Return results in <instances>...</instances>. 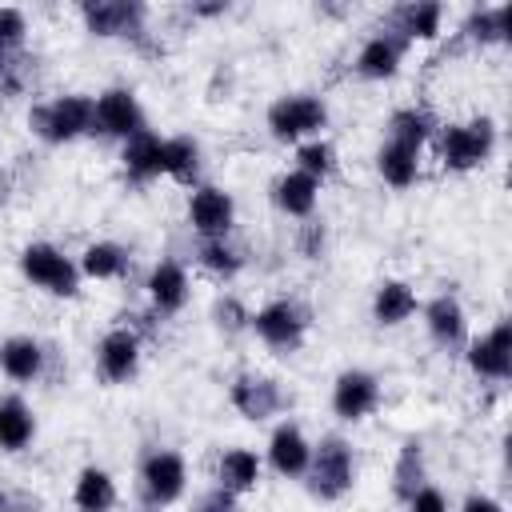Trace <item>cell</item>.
Returning <instances> with one entry per match:
<instances>
[{"label":"cell","instance_id":"30bf717a","mask_svg":"<svg viewBox=\"0 0 512 512\" xmlns=\"http://www.w3.org/2000/svg\"><path fill=\"white\" fill-rule=\"evenodd\" d=\"M188 224L200 240H228L236 224V200L216 184H196L188 196Z\"/></svg>","mask_w":512,"mask_h":512},{"label":"cell","instance_id":"5bb4252c","mask_svg":"<svg viewBox=\"0 0 512 512\" xmlns=\"http://www.w3.org/2000/svg\"><path fill=\"white\" fill-rule=\"evenodd\" d=\"M96 368L108 384H128L140 372V336L132 328H112L96 344Z\"/></svg>","mask_w":512,"mask_h":512},{"label":"cell","instance_id":"f1b7e54d","mask_svg":"<svg viewBox=\"0 0 512 512\" xmlns=\"http://www.w3.org/2000/svg\"><path fill=\"white\" fill-rule=\"evenodd\" d=\"M508 20H512V4H480L464 16L460 36L472 44H504L508 40Z\"/></svg>","mask_w":512,"mask_h":512},{"label":"cell","instance_id":"d6986e66","mask_svg":"<svg viewBox=\"0 0 512 512\" xmlns=\"http://www.w3.org/2000/svg\"><path fill=\"white\" fill-rule=\"evenodd\" d=\"M120 168L128 180L148 184L156 176H164V136H156L152 128H144L140 136L120 144Z\"/></svg>","mask_w":512,"mask_h":512},{"label":"cell","instance_id":"1f68e13d","mask_svg":"<svg viewBox=\"0 0 512 512\" xmlns=\"http://www.w3.org/2000/svg\"><path fill=\"white\" fill-rule=\"evenodd\" d=\"M128 272V248L116 240H96L80 252V276L88 280H116Z\"/></svg>","mask_w":512,"mask_h":512},{"label":"cell","instance_id":"ac0fdd59","mask_svg":"<svg viewBox=\"0 0 512 512\" xmlns=\"http://www.w3.org/2000/svg\"><path fill=\"white\" fill-rule=\"evenodd\" d=\"M144 288H148V300H152V308H156L160 316H176V312L188 304V272H184V264L172 260V256H160V260L152 264Z\"/></svg>","mask_w":512,"mask_h":512},{"label":"cell","instance_id":"4fadbf2b","mask_svg":"<svg viewBox=\"0 0 512 512\" xmlns=\"http://www.w3.org/2000/svg\"><path fill=\"white\" fill-rule=\"evenodd\" d=\"M228 400H232V408H236L244 420H252V424L272 420V416L284 408V392H280V384H276L272 376H260V372H244V376H236L232 388H228Z\"/></svg>","mask_w":512,"mask_h":512},{"label":"cell","instance_id":"7c38bea8","mask_svg":"<svg viewBox=\"0 0 512 512\" xmlns=\"http://www.w3.org/2000/svg\"><path fill=\"white\" fill-rule=\"evenodd\" d=\"M380 404V380L368 372V368H344L336 380H332V412L348 424L372 416Z\"/></svg>","mask_w":512,"mask_h":512},{"label":"cell","instance_id":"d6a6232c","mask_svg":"<svg viewBox=\"0 0 512 512\" xmlns=\"http://www.w3.org/2000/svg\"><path fill=\"white\" fill-rule=\"evenodd\" d=\"M296 172H304V176H312L316 184H324V180L336 172V148H332V140L316 136V140L296 144Z\"/></svg>","mask_w":512,"mask_h":512},{"label":"cell","instance_id":"484cf974","mask_svg":"<svg viewBox=\"0 0 512 512\" xmlns=\"http://www.w3.org/2000/svg\"><path fill=\"white\" fill-rule=\"evenodd\" d=\"M36 436V416L24 396H0V452H24Z\"/></svg>","mask_w":512,"mask_h":512},{"label":"cell","instance_id":"603a6c76","mask_svg":"<svg viewBox=\"0 0 512 512\" xmlns=\"http://www.w3.org/2000/svg\"><path fill=\"white\" fill-rule=\"evenodd\" d=\"M116 500H120V488H116L112 472H104L96 464H88V468L76 472V484H72L76 512H112Z\"/></svg>","mask_w":512,"mask_h":512},{"label":"cell","instance_id":"2e32d148","mask_svg":"<svg viewBox=\"0 0 512 512\" xmlns=\"http://www.w3.org/2000/svg\"><path fill=\"white\" fill-rule=\"evenodd\" d=\"M268 468L276 472V476H288V480H296V476H304L308 472V460H312V440L304 436V428L300 424H292V420H284V424H276L272 428V436H268Z\"/></svg>","mask_w":512,"mask_h":512},{"label":"cell","instance_id":"7bdbcfd3","mask_svg":"<svg viewBox=\"0 0 512 512\" xmlns=\"http://www.w3.org/2000/svg\"><path fill=\"white\" fill-rule=\"evenodd\" d=\"M8 196H12V176H8L4 168H0V208L8 204Z\"/></svg>","mask_w":512,"mask_h":512},{"label":"cell","instance_id":"6da1fadb","mask_svg":"<svg viewBox=\"0 0 512 512\" xmlns=\"http://www.w3.org/2000/svg\"><path fill=\"white\" fill-rule=\"evenodd\" d=\"M304 484L316 500L332 504V500H344L356 484V456H352V444L344 436H320V444H312V460H308V472H304Z\"/></svg>","mask_w":512,"mask_h":512},{"label":"cell","instance_id":"8992f818","mask_svg":"<svg viewBox=\"0 0 512 512\" xmlns=\"http://www.w3.org/2000/svg\"><path fill=\"white\" fill-rule=\"evenodd\" d=\"M248 328L272 352H296L304 344V336H308V312L296 300H268L264 308L252 312Z\"/></svg>","mask_w":512,"mask_h":512},{"label":"cell","instance_id":"ba28073f","mask_svg":"<svg viewBox=\"0 0 512 512\" xmlns=\"http://www.w3.org/2000/svg\"><path fill=\"white\" fill-rule=\"evenodd\" d=\"M80 20L100 40H112V36L144 40V32H148V24H144L148 8L140 0H84L80 4Z\"/></svg>","mask_w":512,"mask_h":512},{"label":"cell","instance_id":"83f0119b","mask_svg":"<svg viewBox=\"0 0 512 512\" xmlns=\"http://www.w3.org/2000/svg\"><path fill=\"white\" fill-rule=\"evenodd\" d=\"M396 36L400 40H436L440 36V20H444V8L436 0H416V4H400L396 12Z\"/></svg>","mask_w":512,"mask_h":512},{"label":"cell","instance_id":"ab89813d","mask_svg":"<svg viewBox=\"0 0 512 512\" xmlns=\"http://www.w3.org/2000/svg\"><path fill=\"white\" fill-rule=\"evenodd\" d=\"M300 252H304L308 260H316V256L324 252V224H316V220L304 224V232H300Z\"/></svg>","mask_w":512,"mask_h":512},{"label":"cell","instance_id":"d4e9b609","mask_svg":"<svg viewBox=\"0 0 512 512\" xmlns=\"http://www.w3.org/2000/svg\"><path fill=\"white\" fill-rule=\"evenodd\" d=\"M428 484V468H424V444L416 436H408L396 452V464H392V496L400 504H408L420 488Z\"/></svg>","mask_w":512,"mask_h":512},{"label":"cell","instance_id":"74e56055","mask_svg":"<svg viewBox=\"0 0 512 512\" xmlns=\"http://www.w3.org/2000/svg\"><path fill=\"white\" fill-rule=\"evenodd\" d=\"M192 512H240V496H232L228 488L212 484V488L196 500V508H192Z\"/></svg>","mask_w":512,"mask_h":512},{"label":"cell","instance_id":"277c9868","mask_svg":"<svg viewBox=\"0 0 512 512\" xmlns=\"http://www.w3.org/2000/svg\"><path fill=\"white\" fill-rule=\"evenodd\" d=\"M20 276L32 288H40L48 296H60V300H72L80 292V264L48 240H32V244L20 248Z\"/></svg>","mask_w":512,"mask_h":512},{"label":"cell","instance_id":"44dd1931","mask_svg":"<svg viewBox=\"0 0 512 512\" xmlns=\"http://www.w3.org/2000/svg\"><path fill=\"white\" fill-rule=\"evenodd\" d=\"M260 472H264V460L244 444L224 448L220 460H216V484L228 488L232 496H248L260 484Z\"/></svg>","mask_w":512,"mask_h":512},{"label":"cell","instance_id":"cb8c5ba5","mask_svg":"<svg viewBox=\"0 0 512 512\" xmlns=\"http://www.w3.org/2000/svg\"><path fill=\"white\" fill-rule=\"evenodd\" d=\"M416 308H420V300H416L412 284H404V280H384L372 296V320L380 328H400L404 320L416 316Z\"/></svg>","mask_w":512,"mask_h":512},{"label":"cell","instance_id":"b9f144b4","mask_svg":"<svg viewBox=\"0 0 512 512\" xmlns=\"http://www.w3.org/2000/svg\"><path fill=\"white\" fill-rule=\"evenodd\" d=\"M228 12V0H216V4H192V16H224Z\"/></svg>","mask_w":512,"mask_h":512},{"label":"cell","instance_id":"f35d334b","mask_svg":"<svg viewBox=\"0 0 512 512\" xmlns=\"http://www.w3.org/2000/svg\"><path fill=\"white\" fill-rule=\"evenodd\" d=\"M404 508H408V512H448V496H444L436 484H424Z\"/></svg>","mask_w":512,"mask_h":512},{"label":"cell","instance_id":"e0dca14e","mask_svg":"<svg viewBox=\"0 0 512 512\" xmlns=\"http://www.w3.org/2000/svg\"><path fill=\"white\" fill-rule=\"evenodd\" d=\"M404 52H408V40H400L396 32H376L356 52V76H364V80H392L400 72V64H404Z\"/></svg>","mask_w":512,"mask_h":512},{"label":"cell","instance_id":"9a60e30c","mask_svg":"<svg viewBox=\"0 0 512 512\" xmlns=\"http://www.w3.org/2000/svg\"><path fill=\"white\" fill-rule=\"evenodd\" d=\"M424 328H428L432 344L444 348V352L468 344V312L452 292H440L424 304Z\"/></svg>","mask_w":512,"mask_h":512},{"label":"cell","instance_id":"60d3db41","mask_svg":"<svg viewBox=\"0 0 512 512\" xmlns=\"http://www.w3.org/2000/svg\"><path fill=\"white\" fill-rule=\"evenodd\" d=\"M460 512H504V504L492 500V496H484V492H472V496H464Z\"/></svg>","mask_w":512,"mask_h":512},{"label":"cell","instance_id":"4dcf8cb0","mask_svg":"<svg viewBox=\"0 0 512 512\" xmlns=\"http://www.w3.org/2000/svg\"><path fill=\"white\" fill-rule=\"evenodd\" d=\"M376 172H380V180H384L388 188H412L416 176H420V152L384 140V144L376 148Z\"/></svg>","mask_w":512,"mask_h":512},{"label":"cell","instance_id":"d590c367","mask_svg":"<svg viewBox=\"0 0 512 512\" xmlns=\"http://www.w3.org/2000/svg\"><path fill=\"white\" fill-rule=\"evenodd\" d=\"M212 320H216V328H220L224 336H236V332L248 328L252 312L240 304V296H220V300L212 304Z\"/></svg>","mask_w":512,"mask_h":512},{"label":"cell","instance_id":"52a82bcc","mask_svg":"<svg viewBox=\"0 0 512 512\" xmlns=\"http://www.w3.org/2000/svg\"><path fill=\"white\" fill-rule=\"evenodd\" d=\"M188 488V464L172 448H156L140 460V496L148 508H168Z\"/></svg>","mask_w":512,"mask_h":512},{"label":"cell","instance_id":"f546056e","mask_svg":"<svg viewBox=\"0 0 512 512\" xmlns=\"http://www.w3.org/2000/svg\"><path fill=\"white\" fill-rule=\"evenodd\" d=\"M200 144L192 136H164V176L184 184V188H196L200 184Z\"/></svg>","mask_w":512,"mask_h":512},{"label":"cell","instance_id":"4316f807","mask_svg":"<svg viewBox=\"0 0 512 512\" xmlns=\"http://www.w3.org/2000/svg\"><path fill=\"white\" fill-rule=\"evenodd\" d=\"M432 136H436V120H432L428 108L408 104V108H396V112L388 116V136H384V140H392V144H400V148L420 152Z\"/></svg>","mask_w":512,"mask_h":512},{"label":"cell","instance_id":"8d00e7d4","mask_svg":"<svg viewBox=\"0 0 512 512\" xmlns=\"http://www.w3.org/2000/svg\"><path fill=\"white\" fill-rule=\"evenodd\" d=\"M24 36H28V16H24L20 8L4 4V8H0V48L20 52V48H24Z\"/></svg>","mask_w":512,"mask_h":512},{"label":"cell","instance_id":"ee69618b","mask_svg":"<svg viewBox=\"0 0 512 512\" xmlns=\"http://www.w3.org/2000/svg\"><path fill=\"white\" fill-rule=\"evenodd\" d=\"M0 508H4V488H0Z\"/></svg>","mask_w":512,"mask_h":512},{"label":"cell","instance_id":"8fae6325","mask_svg":"<svg viewBox=\"0 0 512 512\" xmlns=\"http://www.w3.org/2000/svg\"><path fill=\"white\" fill-rule=\"evenodd\" d=\"M464 360L480 380H508L512 376V320H496L484 336L464 344Z\"/></svg>","mask_w":512,"mask_h":512},{"label":"cell","instance_id":"7402d4cb","mask_svg":"<svg viewBox=\"0 0 512 512\" xmlns=\"http://www.w3.org/2000/svg\"><path fill=\"white\" fill-rule=\"evenodd\" d=\"M316 200H320V184L312 176L296 172V168L284 172V176H276V184H272V204L284 216H292V220H312Z\"/></svg>","mask_w":512,"mask_h":512},{"label":"cell","instance_id":"9c48e42d","mask_svg":"<svg viewBox=\"0 0 512 512\" xmlns=\"http://www.w3.org/2000/svg\"><path fill=\"white\" fill-rule=\"evenodd\" d=\"M148 128L144 120V108L136 100L132 88H104L96 100H92V136H112V140H132Z\"/></svg>","mask_w":512,"mask_h":512},{"label":"cell","instance_id":"e575fe53","mask_svg":"<svg viewBox=\"0 0 512 512\" xmlns=\"http://www.w3.org/2000/svg\"><path fill=\"white\" fill-rule=\"evenodd\" d=\"M24 80H28V56H24V48L20 52L0 48V96H20L24 92Z\"/></svg>","mask_w":512,"mask_h":512},{"label":"cell","instance_id":"836d02e7","mask_svg":"<svg viewBox=\"0 0 512 512\" xmlns=\"http://www.w3.org/2000/svg\"><path fill=\"white\" fill-rule=\"evenodd\" d=\"M196 260H200V268H204L208 276H216V280H232V276H240V268H244V256H240L228 240H200Z\"/></svg>","mask_w":512,"mask_h":512},{"label":"cell","instance_id":"7a4b0ae2","mask_svg":"<svg viewBox=\"0 0 512 512\" xmlns=\"http://www.w3.org/2000/svg\"><path fill=\"white\" fill-rule=\"evenodd\" d=\"M436 152L448 172H472L496 152V124L492 116H472L460 124L436 128Z\"/></svg>","mask_w":512,"mask_h":512},{"label":"cell","instance_id":"3957f363","mask_svg":"<svg viewBox=\"0 0 512 512\" xmlns=\"http://www.w3.org/2000/svg\"><path fill=\"white\" fill-rule=\"evenodd\" d=\"M28 128L44 144H72L80 136H92V96L68 92V96L44 100L28 112Z\"/></svg>","mask_w":512,"mask_h":512},{"label":"cell","instance_id":"5b68a950","mask_svg":"<svg viewBox=\"0 0 512 512\" xmlns=\"http://www.w3.org/2000/svg\"><path fill=\"white\" fill-rule=\"evenodd\" d=\"M268 132L272 140L280 144H304V140H316L320 128L328 124V104L312 92H292V96H280L268 104Z\"/></svg>","mask_w":512,"mask_h":512},{"label":"cell","instance_id":"ffe728a7","mask_svg":"<svg viewBox=\"0 0 512 512\" xmlns=\"http://www.w3.org/2000/svg\"><path fill=\"white\" fill-rule=\"evenodd\" d=\"M44 364H48V352L36 336H8L0 344V372L16 384H32L44 376Z\"/></svg>","mask_w":512,"mask_h":512}]
</instances>
